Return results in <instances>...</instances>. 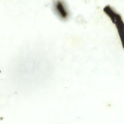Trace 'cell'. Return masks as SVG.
I'll use <instances>...</instances> for the list:
<instances>
[{"instance_id": "cell-1", "label": "cell", "mask_w": 124, "mask_h": 124, "mask_svg": "<svg viewBox=\"0 0 124 124\" xmlns=\"http://www.w3.org/2000/svg\"><path fill=\"white\" fill-rule=\"evenodd\" d=\"M53 9L58 16L62 20L69 17L70 14L65 3L63 0H55L53 3Z\"/></svg>"}, {"instance_id": "cell-2", "label": "cell", "mask_w": 124, "mask_h": 124, "mask_svg": "<svg viewBox=\"0 0 124 124\" xmlns=\"http://www.w3.org/2000/svg\"><path fill=\"white\" fill-rule=\"evenodd\" d=\"M103 11L114 23L116 25H118V27H122V26H123V23L121 16L120 14L110 6L105 7L103 9Z\"/></svg>"}]
</instances>
